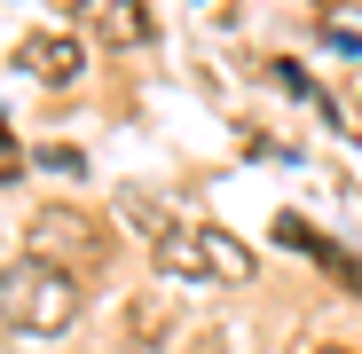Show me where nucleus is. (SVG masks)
<instances>
[{"instance_id":"obj_3","label":"nucleus","mask_w":362,"mask_h":354,"mask_svg":"<svg viewBox=\"0 0 362 354\" xmlns=\"http://www.w3.org/2000/svg\"><path fill=\"white\" fill-rule=\"evenodd\" d=\"M87 32H103L110 47H142L150 16H142V0H87Z\"/></svg>"},{"instance_id":"obj_7","label":"nucleus","mask_w":362,"mask_h":354,"mask_svg":"<svg viewBox=\"0 0 362 354\" xmlns=\"http://www.w3.org/2000/svg\"><path fill=\"white\" fill-rule=\"evenodd\" d=\"M315 354H354V346H315Z\"/></svg>"},{"instance_id":"obj_2","label":"nucleus","mask_w":362,"mask_h":354,"mask_svg":"<svg viewBox=\"0 0 362 354\" xmlns=\"http://www.w3.org/2000/svg\"><path fill=\"white\" fill-rule=\"evenodd\" d=\"M150 252H158V268L181 276V283H245V276H252V252L236 244L228 228H213V220H173Z\"/></svg>"},{"instance_id":"obj_5","label":"nucleus","mask_w":362,"mask_h":354,"mask_svg":"<svg viewBox=\"0 0 362 354\" xmlns=\"http://www.w3.org/2000/svg\"><path fill=\"white\" fill-rule=\"evenodd\" d=\"M276 228H284V244H299V252H315V260H323V268H331V276H339L346 291L362 283V276H354V260H346L339 244H323V236H308V220H276Z\"/></svg>"},{"instance_id":"obj_1","label":"nucleus","mask_w":362,"mask_h":354,"mask_svg":"<svg viewBox=\"0 0 362 354\" xmlns=\"http://www.w3.org/2000/svg\"><path fill=\"white\" fill-rule=\"evenodd\" d=\"M0 315H8L16 331H32V338L64 331V323L79 315L71 268H55V260H16V268H0Z\"/></svg>"},{"instance_id":"obj_4","label":"nucleus","mask_w":362,"mask_h":354,"mask_svg":"<svg viewBox=\"0 0 362 354\" xmlns=\"http://www.w3.org/2000/svg\"><path fill=\"white\" fill-rule=\"evenodd\" d=\"M32 244H40V252H55V244H64V252H87L95 236H87L79 213H40V220H32ZM40 252H32V260H40Z\"/></svg>"},{"instance_id":"obj_6","label":"nucleus","mask_w":362,"mask_h":354,"mask_svg":"<svg viewBox=\"0 0 362 354\" xmlns=\"http://www.w3.org/2000/svg\"><path fill=\"white\" fill-rule=\"evenodd\" d=\"M24 71H40V79H71V71H79V40H32V47H24Z\"/></svg>"}]
</instances>
